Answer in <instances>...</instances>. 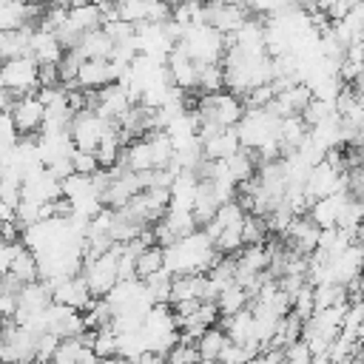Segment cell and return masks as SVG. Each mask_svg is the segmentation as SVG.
I'll return each mask as SVG.
<instances>
[{"instance_id": "obj_1", "label": "cell", "mask_w": 364, "mask_h": 364, "mask_svg": "<svg viewBox=\"0 0 364 364\" xmlns=\"http://www.w3.org/2000/svg\"><path fill=\"white\" fill-rule=\"evenodd\" d=\"M179 46L199 65H213V63H222V57H225V34H219L210 26H191V28H185Z\"/></svg>"}, {"instance_id": "obj_2", "label": "cell", "mask_w": 364, "mask_h": 364, "mask_svg": "<svg viewBox=\"0 0 364 364\" xmlns=\"http://www.w3.org/2000/svg\"><path fill=\"white\" fill-rule=\"evenodd\" d=\"M196 111L205 122H213L219 128H236L245 114V102L230 91H216V94H202L196 100Z\"/></svg>"}, {"instance_id": "obj_3", "label": "cell", "mask_w": 364, "mask_h": 364, "mask_svg": "<svg viewBox=\"0 0 364 364\" xmlns=\"http://www.w3.org/2000/svg\"><path fill=\"white\" fill-rule=\"evenodd\" d=\"M122 247H125V245L114 242L108 253H102V256H97V259H91V262H82L80 276H82V282H85V287H88V293H91L94 299H102V296L119 282V279H117V256L122 253Z\"/></svg>"}, {"instance_id": "obj_4", "label": "cell", "mask_w": 364, "mask_h": 364, "mask_svg": "<svg viewBox=\"0 0 364 364\" xmlns=\"http://www.w3.org/2000/svg\"><path fill=\"white\" fill-rule=\"evenodd\" d=\"M37 74H40V65L28 54L6 60V63H0V88H6L11 97L37 94V88H40Z\"/></svg>"}, {"instance_id": "obj_5", "label": "cell", "mask_w": 364, "mask_h": 364, "mask_svg": "<svg viewBox=\"0 0 364 364\" xmlns=\"http://www.w3.org/2000/svg\"><path fill=\"white\" fill-rule=\"evenodd\" d=\"M111 128H117V122H108V119L97 117L91 108L74 114L71 122H68V134H71L74 148H77V151H91V154H94V148L100 145L102 134L111 131Z\"/></svg>"}, {"instance_id": "obj_6", "label": "cell", "mask_w": 364, "mask_h": 364, "mask_svg": "<svg viewBox=\"0 0 364 364\" xmlns=\"http://www.w3.org/2000/svg\"><path fill=\"white\" fill-rule=\"evenodd\" d=\"M9 117L14 122L17 136H37L43 122H46V108L37 100V94H23V97H14Z\"/></svg>"}, {"instance_id": "obj_7", "label": "cell", "mask_w": 364, "mask_h": 364, "mask_svg": "<svg viewBox=\"0 0 364 364\" xmlns=\"http://www.w3.org/2000/svg\"><path fill=\"white\" fill-rule=\"evenodd\" d=\"M125 71L128 68H119L111 60H82V65L77 71V80H74V88H80V91H100L105 85H114Z\"/></svg>"}, {"instance_id": "obj_8", "label": "cell", "mask_w": 364, "mask_h": 364, "mask_svg": "<svg viewBox=\"0 0 364 364\" xmlns=\"http://www.w3.org/2000/svg\"><path fill=\"white\" fill-rule=\"evenodd\" d=\"M43 282L51 287V301L54 304H63V307H71V310L82 313L94 301L82 276H60V279H43Z\"/></svg>"}, {"instance_id": "obj_9", "label": "cell", "mask_w": 364, "mask_h": 364, "mask_svg": "<svg viewBox=\"0 0 364 364\" xmlns=\"http://www.w3.org/2000/svg\"><path fill=\"white\" fill-rule=\"evenodd\" d=\"M253 14L245 6H228L222 0H208L205 3V26L216 28L219 34H236Z\"/></svg>"}, {"instance_id": "obj_10", "label": "cell", "mask_w": 364, "mask_h": 364, "mask_svg": "<svg viewBox=\"0 0 364 364\" xmlns=\"http://www.w3.org/2000/svg\"><path fill=\"white\" fill-rule=\"evenodd\" d=\"M165 68H168V77H171V82L179 88V91H196V82H199V68H196V63L185 54V48L176 43L173 48H171V54L165 57Z\"/></svg>"}, {"instance_id": "obj_11", "label": "cell", "mask_w": 364, "mask_h": 364, "mask_svg": "<svg viewBox=\"0 0 364 364\" xmlns=\"http://www.w3.org/2000/svg\"><path fill=\"white\" fill-rule=\"evenodd\" d=\"M318 233H321V228H316V225L310 222V216H293V222H290L287 230H284V239H287L284 247L310 256V253L318 247Z\"/></svg>"}, {"instance_id": "obj_12", "label": "cell", "mask_w": 364, "mask_h": 364, "mask_svg": "<svg viewBox=\"0 0 364 364\" xmlns=\"http://www.w3.org/2000/svg\"><path fill=\"white\" fill-rule=\"evenodd\" d=\"M219 327L225 330V336L233 344H259L256 341V324H253L250 307H245V310H239L233 316H222L219 318Z\"/></svg>"}, {"instance_id": "obj_13", "label": "cell", "mask_w": 364, "mask_h": 364, "mask_svg": "<svg viewBox=\"0 0 364 364\" xmlns=\"http://www.w3.org/2000/svg\"><path fill=\"white\" fill-rule=\"evenodd\" d=\"M28 57L37 65H57L60 57H63V46L57 43L54 34L43 31V28H34L31 31V43H28Z\"/></svg>"}, {"instance_id": "obj_14", "label": "cell", "mask_w": 364, "mask_h": 364, "mask_svg": "<svg viewBox=\"0 0 364 364\" xmlns=\"http://www.w3.org/2000/svg\"><path fill=\"white\" fill-rule=\"evenodd\" d=\"M239 148H242V142H239L236 128H225V131H219L216 136H210V139L202 142V159L225 162V159H230Z\"/></svg>"}, {"instance_id": "obj_15", "label": "cell", "mask_w": 364, "mask_h": 364, "mask_svg": "<svg viewBox=\"0 0 364 364\" xmlns=\"http://www.w3.org/2000/svg\"><path fill=\"white\" fill-rule=\"evenodd\" d=\"M9 276H11V279H17L20 284H28V282H37V279H40L37 256H34V250H28L23 242H17V245H14L11 264H9Z\"/></svg>"}, {"instance_id": "obj_16", "label": "cell", "mask_w": 364, "mask_h": 364, "mask_svg": "<svg viewBox=\"0 0 364 364\" xmlns=\"http://www.w3.org/2000/svg\"><path fill=\"white\" fill-rule=\"evenodd\" d=\"M74 51L82 60H108L111 51H114V40L102 28H94V31H85L80 37V43L74 46Z\"/></svg>"}, {"instance_id": "obj_17", "label": "cell", "mask_w": 364, "mask_h": 364, "mask_svg": "<svg viewBox=\"0 0 364 364\" xmlns=\"http://www.w3.org/2000/svg\"><path fill=\"white\" fill-rule=\"evenodd\" d=\"M34 28L37 26H23V28H14V31H0V63L14 60V57H26Z\"/></svg>"}, {"instance_id": "obj_18", "label": "cell", "mask_w": 364, "mask_h": 364, "mask_svg": "<svg viewBox=\"0 0 364 364\" xmlns=\"http://www.w3.org/2000/svg\"><path fill=\"white\" fill-rule=\"evenodd\" d=\"M228 336H225V330L219 327V324H213V327H208L199 338H196V350H199V355H202V361H208V364H216V358L222 355V350L228 347Z\"/></svg>"}, {"instance_id": "obj_19", "label": "cell", "mask_w": 364, "mask_h": 364, "mask_svg": "<svg viewBox=\"0 0 364 364\" xmlns=\"http://www.w3.org/2000/svg\"><path fill=\"white\" fill-rule=\"evenodd\" d=\"M119 154H122V142H119V136H117V128H111V131H105V134H102L100 145L94 148L97 165H100L102 171H111V168H117Z\"/></svg>"}, {"instance_id": "obj_20", "label": "cell", "mask_w": 364, "mask_h": 364, "mask_svg": "<svg viewBox=\"0 0 364 364\" xmlns=\"http://www.w3.org/2000/svg\"><path fill=\"white\" fill-rule=\"evenodd\" d=\"M68 23L85 34V31H94V28H102V11L97 3H85V6H77V9H68Z\"/></svg>"}, {"instance_id": "obj_21", "label": "cell", "mask_w": 364, "mask_h": 364, "mask_svg": "<svg viewBox=\"0 0 364 364\" xmlns=\"http://www.w3.org/2000/svg\"><path fill=\"white\" fill-rule=\"evenodd\" d=\"M134 264H136V279L145 282L148 276H154V273H159L165 267V247H159V245L145 247L142 253H136Z\"/></svg>"}, {"instance_id": "obj_22", "label": "cell", "mask_w": 364, "mask_h": 364, "mask_svg": "<svg viewBox=\"0 0 364 364\" xmlns=\"http://www.w3.org/2000/svg\"><path fill=\"white\" fill-rule=\"evenodd\" d=\"M247 304H250V296H247V290H245V287H239L236 282H233V284H228V287L219 293V299H216L219 316H233V313L245 310Z\"/></svg>"}, {"instance_id": "obj_23", "label": "cell", "mask_w": 364, "mask_h": 364, "mask_svg": "<svg viewBox=\"0 0 364 364\" xmlns=\"http://www.w3.org/2000/svg\"><path fill=\"white\" fill-rule=\"evenodd\" d=\"M148 350L142 330H131V333H117V355L125 361H136L142 353Z\"/></svg>"}, {"instance_id": "obj_24", "label": "cell", "mask_w": 364, "mask_h": 364, "mask_svg": "<svg viewBox=\"0 0 364 364\" xmlns=\"http://www.w3.org/2000/svg\"><path fill=\"white\" fill-rule=\"evenodd\" d=\"M267 222L262 219V216H256V213H245V219H242V242L245 245H264V239H267Z\"/></svg>"}, {"instance_id": "obj_25", "label": "cell", "mask_w": 364, "mask_h": 364, "mask_svg": "<svg viewBox=\"0 0 364 364\" xmlns=\"http://www.w3.org/2000/svg\"><path fill=\"white\" fill-rule=\"evenodd\" d=\"M290 313H293L299 321L313 318V313H316V299H313V287H310V284H301L299 293L290 299Z\"/></svg>"}, {"instance_id": "obj_26", "label": "cell", "mask_w": 364, "mask_h": 364, "mask_svg": "<svg viewBox=\"0 0 364 364\" xmlns=\"http://www.w3.org/2000/svg\"><path fill=\"white\" fill-rule=\"evenodd\" d=\"M117 20H125L131 26H139L145 23V14H148V0H117Z\"/></svg>"}, {"instance_id": "obj_27", "label": "cell", "mask_w": 364, "mask_h": 364, "mask_svg": "<svg viewBox=\"0 0 364 364\" xmlns=\"http://www.w3.org/2000/svg\"><path fill=\"white\" fill-rule=\"evenodd\" d=\"M245 6H247V11L253 17H262L264 20V17H273V14L296 6V0H245Z\"/></svg>"}, {"instance_id": "obj_28", "label": "cell", "mask_w": 364, "mask_h": 364, "mask_svg": "<svg viewBox=\"0 0 364 364\" xmlns=\"http://www.w3.org/2000/svg\"><path fill=\"white\" fill-rule=\"evenodd\" d=\"M91 350L100 355V358H114L117 355V333L111 327H100L94 330V344Z\"/></svg>"}, {"instance_id": "obj_29", "label": "cell", "mask_w": 364, "mask_h": 364, "mask_svg": "<svg viewBox=\"0 0 364 364\" xmlns=\"http://www.w3.org/2000/svg\"><path fill=\"white\" fill-rule=\"evenodd\" d=\"M71 171L74 173H80V176H94L97 171H100V165H97V156L91 154V151H71Z\"/></svg>"}, {"instance_id": "obj_30", "label": "cell", "mask_w": 364, "mask_h": 364, "mask_svg": "<svg viewBox=\"0 0 364 364\" xmlns=\"http://www.w3.org/2000/svg\"><path fill=\"white\" fill-rule=\"evenodd\" d=\"M165 358L176 361V364H202V355H199L196 344H188V341H176Z\"/></svg>"}, {"instance_id": "obj_31", "label": "cell", "mask_w": 364, "mask_h": 364, "mask_svg": "<svg viewBox=\"0 0 364 364\" xmlns=\"http://www.w3.org/2000/svg\"><path fill=\"white\" fill-rule=\"evenodd\" d=\"M102 31H105L114 43H128L136 28H134L131 23H125V20H105V23H102Z\"/></svg>"}, {"instance_id": "obj_32", "label": "cell", "mask_w": 364, "mask_h": 364, "mask_svg": "<svg viewBox=\"0 0 364 364\" xmlns=\"http://www.w3.org/2000/svg\"><path fill=\"white\" fill-rule=\"evenodd\" d=\"M77 364H100V355H97L91 347H82V344H80V350H77Z\"/></svg>"}, {"instance_id": "obj_33", "label": "cell", "mask_w": 364, "mask_h": 364, "mask_svg": "<svg viewBox=\"0 0 364 364\" xmlns=\"http://www.w3.org/2000/svg\"><path fill=\"white\" fill-rule=\"evenodd\" d=\"M134 364H165V355H162V353H151V350H145Z\"/></svg>"}, {"instance_id": "obj_34", "label": "cell", "mask_w": 364, "mask_h": 364, "mask_svg": "<svg viewBox=\"0 0 364 364\" xmlns=\"http://www.w3.org/2000/svg\"><path fill=\"white\" fill-rule=\"evenodd\" d=\"M11 105H14V97H11L6 88H0V114H9Z\"/></svg>"}, {"instance_id": "obj_35", "label": "cell", "mask_w": 364, "mask_h": 364, "mask_svg": "<svg viewBox=\"0 0 364 364\" xmlns=\"http://www.w3.org/2000/svg\"><path fill=\"white\" fill-rule=\"evenodd\" d=\"M333 3H336V0H316V9H318V11H327Z\"/></svg>"}, {"instance_id": "obj_36", "label": "cell", "mask_w": 364, "mask_h": 364, "mask_svg": "<svg viewBox=\"0 0 364 364\" xmlns=\"http://www.w3.org/2000/svg\"><path fill=\"white\" fill-rule=\"evenodd\" d=\"M26 6H48V0H23Z\"/></svg>"}, {"instance_id": "obj_37", "label": "cell", "mask_w": 364, "mask_h": 364, "mask_svg": "<svg viewBox=\"0 0 364 364\" xmlns=\"http://www.w3.org/2000/svg\"><path fill=\"white\" fill-rule=\"evenodd\" d=\"M222 3H228V6H245V0H222ZM247 9V6H245Z\"/></svg>"}, {"instance_id": "obj_38", "label": "cell", "mask_w": 364, "mask_h": 364, "mask_svg": "<svg viewBox=\"0 0 364 364\" xmlns=\"http://www.w3.org/2000/svg\"><path fill=\"white\" fill-rule=\"evenodd\" d=\"M0 364H6V353H3V341H0Z\"/></svg>"}, {"instance_id": "obj_39", "label": "cell", "mask_w": 364, "mask_h": 364, "mask_svg": "<svg viewBox=\"0 0 364 364\" xmlns=\"http://www.w3.org/2000/svg\"><path fill=\"white\" fill-rule=\"evenodd\" d=\"M91 3H97V6H102V3H117V0H91Z\"/></svg>"}, {"instance_id": "obj_40", "label": "cell", "mask_w": 364, "mask_h": 364, "mask_svg": "<svg viewBox=\"0 0 364 364\" xmlns=\"http://www.w3.org/2000/svg\"><path fill=\"white\" fill-rule=\"evenodd\" d=\"M361 273H364V245H361Z\"/></svg>"}, {"instance_id": "obj_41", "label": "cell", "mask_w": 364, "mask_h": 364, "mask_svg": "<svg viewBox=\"0 0 364 364\" xmlns=\"http://www.w3.org/2000/svg\"><path fill=\"white\" fill-rule=\"evenodd\" d=\"M3 324H6V318H3V313H0V330H3Z\"/></svg>"}, {"instance_id": "obj_42", "label": "cell", "mask_w": 364, "mask_h": 364, "mask_svg": "<svg viewBox=\"0 0 364 364\" xmlns=\"http://www.w3.org/2000/svg\"><path fill=\"white\" fill-rule=\"evenodd\" d=\"M250 364H256V358H253V361H250Z\"/></svg>"}, {"instance_id": "obj_43", "label": "cell", "mask_w": 364, "mask_h": 364, "mask_svg": "<svg viewBox=\"0 0 364 364\" xmlns=\"http://www.w3.org/2000/svg\"><path fill=\"white\" fill-rule=\"evenodd\" d=\"M202 3H208V0H202Z\"/></svg>"}]
</instances>
